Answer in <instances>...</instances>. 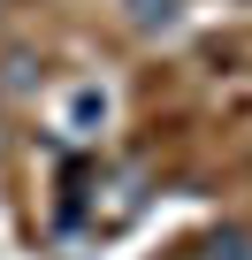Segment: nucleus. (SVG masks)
Masks as SVG:
<instances>
[{"instance_id":"1","label":"nucleus","mask_w":252,"mask_h":260,"mask_svg":"<svg viewBox=\"0 0 252 260\" xmlns=\"http://www.w3.org/2000/svg\"><path fill=\"white\" fill-rule=\"evenodd\" d=\"M92 122H107V84H77V100H69V115H61L69 138H92Z\"/></svg>"},{"instance_id":"2","label":"nucleus","mask_w":252,"mask_h":260,"mask_svg":"<svg viewBox=\"0 0 252 260\" xmlns=\"http://www.w3.org/2000/svg\"><path fill=\"white\" fill-rule=\"evenodd\" d=\"M206 260H252V237H244V230H229V237H214V245H206Z\"/></svg>"}]
</instances>
